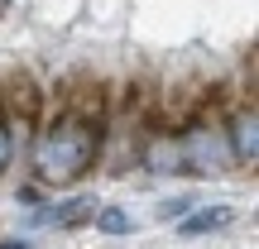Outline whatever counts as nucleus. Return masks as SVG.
Returning <instances> with one entry per match:
<instances>
[{"instance_id": "f257e3e1", "label": "nucleus", "mask_w": 259, "mask_h": 249, "mask_svg": "<svg viewBox=\"0 0 259 249\" xmlns=\"http://www.w3.org/2000/svg\"><path fill=\"white\" fill-rule=\"evenodd\" d=\"M96 154H101V120H92V115H67V120H58L38 139L34 168H38V177H44L48 187H67L96 163Z\"/></svg>"}, {"instance_id": "f03ea898", "label": "nucleus", "mask_w": 259, "mask_h": 249, "mask_svg": "<svg viewBox=\"0 0 259 249\" xmlns=\"http://www.w3.org/2000/svg\"><path fill=\"white\" fill-rule=\"evenodd\" d=\"M178 158H183V173H202V177H216V173H231L240 158H235L231 139L211 125H197L192 134L178 139Z\"/></svg>"}, {"instance_id": "1a4fd4ad", "label": "nucleus", "mask_w": 259, "mask_h": 249, "mask_svg": "<svg viewBox=\"0 0 259 249\" xmlns=\"http://www.w3.org/2000/svg\"><path fill=\"white\" fill-rule=\"evenodd\" d=\"M10 154H15V148H10V129L0 125V173H5V168H10Z\"/></svg>"}, {"instance_id": "423d86ee", "label": "nucleus", "mask_w": 259, "mask_h": 249, "mask_svg": "<svg viewBox=\"0 0 259 249\" xmlns=\"http://www.w3.org/2000/svg\"><path fill=\"white\" fill-rule=\"evenodd\" d=\"M92 211H96L92 196H77V202H63V206H44V211L34 216V225L38 221H44V225H77V221H87Z\"/></svg>"}, {"instance_id": "7ed1b4c3", "label": "nucleus", "mask_w": 259, "mask_h": 249, "mask_svg": "<svg viewBox=\"0 0 259 249\" xmlns=\"http://www.w3.org/2000/svg\"><path fill=\"white\" fill-rule=\"evenodd\" d=\"M0 96H5V106L19 115V120H34V115H38V101H44L38 77H29V72H15V77L5 82V91H0Z\"/></svg>"}, {"instance_id": "0eeeda50", "label": "nucleus", "mask_w": 259, "mask_h": 249, "mask_svg": "<svg viewBox=\"0 0 259 249\" xmlns=\"http://www.w3.org/2000/svg\"><path fill=\"white\" fill-rule=\"evenodd\" d=\"M144 163L154 173H183V158H178V139H154L144 148Z\"/></svg>"}, {"instance_id": "9d476101", "label": "nucleus", "mask_w": 259, "mask_h": 249, "mask_svg": "<svg viewBox=\"0 0 259 249\" xmlns=\"http://www.w3.org/2000/svg\"><path fill=\"white\" fill-rule=\"evenodd\" d=\"M0 249H29L24 240H0Z\"/></svg>"}, {"instance_id": "39448f33", "label": "nucleus", "mask_w": 259, "mask_h": 249, "mask_svg": "<svg viewBox=\"0 0 259 249\" xmlns=\"http://www.w3.org/2000/svg\"><path fill=\"white\" fill-rule=\"evenodd\" d=\"M231 148H235V158H245V163H250V158L259 154V120H254V111L250 106H240V111L231 115Z\"/></svg>"}, {"instance_id": "6e6552de", "label": "nucleus", "mask_w": 259, "mask_h": 249, "mask_svg": "<svg viewBox=\"0 0 259 249\" xmlns=\"http://www.w3.org/2000/svg\"><path fill=\"white\" fill-rule=\"evenodd\" d=\"M96 230H106V235H130V230H135V221H130V211H120V206H106V211L96 216Z\"/></svg>"}, {"instance_id": "20e7f679", "label": "nucleus", "mask_w": 259, "mask_h": 249, "mask_svg": "<svg viewBox=\"0 0 259 249\" xmlns=\"http://www.w3.org/2000/svg\"><path fill=\"white\" fill-rule=\"evenodd\" d=\"M235 221V211L231 206H197V211H187V221H178V235H216V230H226V225Z\"/></svg>"}]
</instances>
